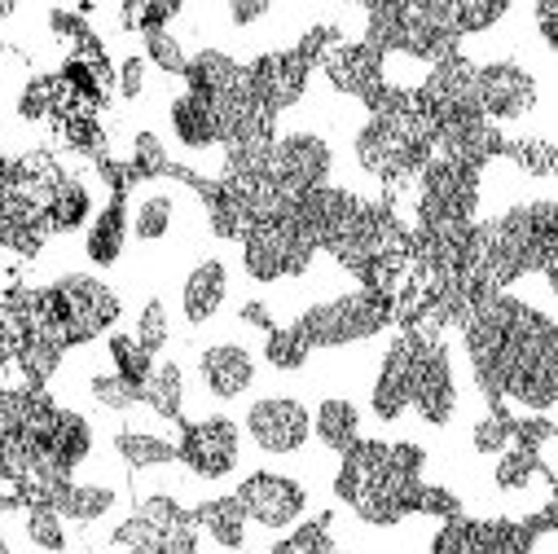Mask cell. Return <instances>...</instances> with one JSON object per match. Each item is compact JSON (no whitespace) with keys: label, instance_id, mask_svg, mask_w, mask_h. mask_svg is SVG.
<instances>
[{"label":"cell","instance_id":"6da1fadb","mask_svg":"<svg viewBox=\"0 0 558 554\" xmlns=\"http://www.w3.org/2000/svg\"><path fill=\"white\" fill-rule=\"evenodd\" d=\"M423 467L427 454L400 441H356L352 449H343V467L335 480V493L365 519V523H400L404 515H413L417 493H423Z\"/></svg>","mask_w":558,"mask_h":554},{"label":"cell","instance_id":"7a4b0ae2","mask_svg":"<svg viewBox=\"0 0 558 554\" xmlns=\"http://www.w3.org/2000/svg\"><path fill=\"white\" fill-rule=\"evenodd\" d=\"M396 317L391 300L378 296V291H352V296H339L330 304H313L295 326L300 335L308 339V348H343V344H361V339H374L378 330H387Z\"/></svg>","mask_w":558,"mask_h":554},{"label":"cell","instance_id":"3957f363","mask_svg":"<svg viewBox=\"0 0 558 554\" xmlns=\"http://www.w3.org/2000/svg\"><path fill=\"white\" fill-rule=\"evenodd\" d=\"M317 255L313 233L287 212L277 220H259L242 233V264L255 282H277V277H300Z\"/></svg>","mask_w":558,"mask_h":554},{"label":"cell","instance_id":"277c9868","mask_svg":"<svg viewBox=\"0 0 558 554\" xmlns=\"http://www.w3.org/2000/svg\"><path fill=\"white\" fill-rule=\"evenodd\" d=\"M49 309L66 344H88L119 322V296L88 273H71L49 287Z\"/></svg>","mask_w":558,"mask_h":554},{"label":"cell","instance_id":"5b68a950","mask_svg":"<svg viewBox=\"0 0 558 554\" xmlns=\"http://www.w3.org/2000/svg\"><path fill=\"white\" fill-rule=\"evenodd\" d=\"M417 335V348H413V378H409V405L417 409V419L432 423V427H445L458 409V387H453V361H449V348L423 330Z\"/></svg>","mask_w":558,"mask_h":554},{"label":"cell","instance_id":"8992f818","mask_svg":"<svg viewBox=\"0 0 558 554\" xmlns=\"http://www.w3.org/2000/svg\"><path fill=\"white\" fill-rule=\"evenodd\" d=\"M282 198L300 203L304 194L322 190L330 177V146L313 132H291V136H277L272 150H268V172H264Z\"/></svg>","mask_w":558,"mask_h":554},{"label":"cell","instance_id":"52a82bcc","mask_svg":"<svg viewBox=\"0 0 558 554\" xmlns=\"http://www.w3.org/2000/svg\"><path fill=\"white\" fill-rule=\"evenodd\" d=\"M238 454H242V432L233 419L216 413V419H203V423H185L181 427V445H177V458L203 475V480H220L238 467Z\"/></svg>","mask_w":558,"mask_h":554},{"label":"cell","instance_id":"ba28073f","mask_svg":"<svg viewBox=\"0 0 558 554\" xmlns=\"http://www.w3.org/2000/svg\"><path fill=\"white\" fill-rule=\"evenodd\" d=\"M246 432L264 454H300L313 436V413L295 396H264L246 413Z\"/></svg>","mask_w":558,"mask_h":554},{"label":"cell","instance_id":"9c48e42d","mask_svg":"<svg viewBox=\"0 0 558 554\" xmlns=\"http://www.w3.org/2000/svg\"><path fill=\"white\" fill-rule=\"evenodd\" d=\"M475 106L488 123L523 119L536 106V80L519 62H488L475 67Z\"/></svg>","mask_w":558,"mask_h":554},{"label":"cell","instance_id":"30bf717a","mask_svg":"<svg viewBox=\"0 0 558 554\" xmlns=\"http://www.w3.org/2000/svg\"><path fill=\"white\" fill-rule=\"evenodd\" d=\"M238 506L246 510V519L264 523V528H291L304 506H308V493L300 480H287V475H272V471H255L238 484Z\"/></svg>","mask_w":558,"mask_h":554},{"label":"cell","instance_id":"8fae6325","mask_svg":"<svg viewBox=\"0 0 558 554\" xmlns=\"http://www.w3.org/2000/svg\"><path fill=\"white\" fill-rule=\"evenodd\" d=\"M308 75L313 67L295 53V49H282V53H264L246 67V80H251V93L272 110V115H282L287 106H295L308 88Z\"/></svg>","mask_w":558,"mask_h":554},{"label":"cell","instance_id":"7c38bea8","mask_svg":"<svg viewBox=\"0 0 558 554\" xmlns=\"http://www.w3.org/2000/svg\"><path fill=\"white\" fill-rule=\"evenodd\" d=\"M417 101L432 110V119H453V115H480L475 106V62H466L462 53L436 62L427 71V84L413 88Z\"/></svg>","mask_w":558,"mask_h":554},{"label":"cell","instance_id":"4fadbf2b","mask_svg":"<svg viewBox=\"0 0 558 554\" xmlns=\"http://www.w3.org/2000/svg\"><path fill=\"white\" fill-rule=\"evenodd\" d=\"M322 71H326V80H330L339 93L361 97V101H365L374 88L387 84V80H383V53L369 49L365 40H339V45L322 58Z\"/></svg>","mask_w":558,"mask_h":554},{"label":"cell","instance_id":"5bb4252c","mask_svg":"<svg viewBox=\"0 0 558 554\" xmlns=\"http://www.w3.org/2000/svg\"><path fill=\"white\" fill-rule=\"evenodd\" d=\"M413 348H417V335H400L383 365H378V378H374V413L383 423H396L400 413L409 409V378H413Z\"/></svg>","mask_w":558,"mask_h":554},{"label":"cell","instance_id":"9a60e30c","mask_svg":"<svg viewBox=\"0 0 558 554\" xmlns=\"http://www.w3.org/2000/svg\"><path fill=\"white\" fill-rule=\"evenodd\" d=\"M423 19L432 27H440L445 36L462 40V36H475V32H488L493 23L506 19V0H423Z\"/></svg>","mask_w":558,"mask_h":554},{"label":"cell","instance_id":"2e32d148","mask_svg":"<svg viewBox=\"0 0 558 554\" xmlns=\"http://www.w3.org/2000/svg\"><path fill=\"white\" fill-rule=\"evenodd\" d=\"M198 374H203V383H207L211 396L233 400V396H242L255 383V357L242 344H216V348L203 352Z\"/></svg>","mask_w":558,"mask_h":554},{"label":"cell","instance_id":"e0dca14e","mask_svg":"<svg viewBox=\"0 0 558 554\" xmlns=\"http://www.w3.org/2000/svg\"><path fill=\"white\" fill-rule=\"evenodd\" d=\"M225 291H229V268L220 260H203L181 287V313L190 326H203L220 313L225 304Z\"/></svg>","mask_w":558,"mask_h":554},{"label":"cell","instance_id":"ac0fdd59","mask_svg":"<svg viewBox=\"0 0 558 554\" xmlns=\"http://www.w3.org/2000/svg\"><path fill=\"white\" fill-rule=\"evenodd\" d=\"M172 128H177V136H181V146H190V150H207V146H216L220 142V115H216V101L211 97H203V93H181L177 101H172Z\"/></svg>","mask_w":558,"mask_h":554},{"label":"cell","instance_id":"d6986e66","mask_svg":"<svg viewBox=\"0 0 558 554\" xmlns=\"http://www.w3.org/2000/svg\"><path fill=\"white\" fill-rule=\"evenodd\" d=\"M88 449H93V427H88V419L58 409L53 432H49V441H45V462L71 475V471L88 458Z\"/></svg>","mask_w":558,"mask_h":554},{"label":"cell","instance_id":"ffe728a7","mask_svg":"<svg viewBox=\"0 0 558 554\" xmlns=\"http://www.w3.org/2000/svg\"><path fill=\"white\" fill-rule=\"evenodd\" d=\"M242 80H246V67H238L220 49H203L185 62V84H190V93H203V97H220V93L238 88Z\"/></svg>","mask_w":558,"mask_h":554},{"label":"cell","instance_id":"44dd1931","mask_svg":"<svg viewBox=\"0 0 558 554\" xmlns=\"http://www.w3.org/2000/svg\"><path fill=\"white\" fill-rule=\"evenodd\" d=\"M313 432L322 436L326 449L343 454V449H352V445L361 441V409H356L352 400H343V396H330V400H322V409H317Z\"/></svg>","mask_w":558,"mask_h":554},{"label":"cell","instance_id":"7402d4cb","mask_svg":"<svg viewBox=\"0 0 558 554\" xmlns=\"http://www.w3.org/2000/svg\"><path fill=\"white\" fill-rule=\"evenodd\" d=\"M190 519H194L198 528H207L211 541L225 545V550H242V545H246V510L238 506V497L203 502L198 510H190Z\"/></svg>","mask_w":558,"mask_h":554},{"label":"cell","instance_id":"603a6c76","mask_svg":"<svg viewBox=\"0 0 558 554\" xmlns=\"http://www.w3.org/2000/svg\"><path fill=\"white\" fill-rule=\"evenodd\" d=\"M142 400L159 413V419L181 423V400H185V374H181V365H177V361L155 365V374H150L146 387H142Z\"/></svg>","mask_w":558,"mask_h":554},{"label":"cell","instance_id":"cb8c5ba5","mask_svg":"<svg viewBox=\"0 0 558 554\" xmlns=\"http://www.w3.org/2000/svg\"><path fill=\"white\" fill-rule=\"evenodd\" d=\"M123 233H128L123 198H110V207L93 220V233H88V260H93V264H114L119 251H123Z\"/></svg>","mask_w":558,"mask_h":554},{"label":"cell","instance_id":"d4e9b609","mask_svg":"<svg viewBox=\"0 0 558 554\" xmlns=\"http://www.w3.org/2000/svg\"><path fill=\"white\" fill-rule=\"evenodd\" d=\"M110 506H114V489H106V484H66L53 502V510L62 519H80V523L110 515Z\"/></svg>","mask_w":558,"mask_h":554},{"label":"cell","instance_id":"484cf974","mask_svg":"<svg viewBox=\"0 0 558 554\" xmlns=\"http://www.w3.org/2000/svg\"><path fill=\"white\" fill-rule=\"evenodd\" d=\"M88 212H93V198H88V190H84L80 181L62 177V181H58V190L49 194V207H45V225H49V229H75V225H84V220H88Z\"/></svg>","mask_w":558,"mask_h":554},{"label":"cell","instance_id":"4316f807","mask_svg":"<svg viewBox=\"0 0 558 554\" xmlns=\"http://www.w3.org/2000/svg\"><path fill=\"white\" fill-rule=\"evenodd\" d=\"M114 449H119V458L128 462V467H168V462H177V445L172 441H163V436H146V432H119L114 436Z\"/></svg>","mask_w":558,"mask_h":554},{"label":"cell","instance_id":"83f0119b","mask_svg":"<svg viewBox=\"0 0 558 554\" xmlns=\"http://www.w3.org/2000/svg\"><path fill=\"white\" fill-rule=\"evenodd\" d=\"M62 352H66V344L58 339V335H45V330H32L27 335V344L19 348V365H23V374L40 387L53 370H58V361H62Z\"/></svg>","mask_w":558,"mask_h":554},{"label":"cell","instance_id":"f1b7e54d","mask_svg":"<svg viewBox=\"0 0 558 554\" xmlns=\"http://www.w3.org/2000/svg\"><path fill=\"white\" fill-rule=\"evenodd\" d=\"M110 361H114V374L132 387H146V378L155 374V357L132 335H110Z\"/></svg>","mask_w":558,"mask_h":554},{"label":"cell","instance_id":"f546056e","mask_svg":"<svg viewBox=\"0 0 558 554\" xmlns=\"http://www.w3.org/2000/svg\"><path fill=\"white\" fill-rule=\"evenodd\" d=\"M532 475H545V480H549V467L541 462V454L519 449V445H510L506 454H497V489H506V493L527 489Z\"/></svg>","mask_w":558,"mask_h":554},{"label":"cell","instance_id":"4dcf8cb0","mask_svg":"<svg viewBox=\"0 0 558 554\" xmlns=\"http://www.w3.org/2000/svg\"><path fill=\"white\" fill-rule=\"evenodd\" d=\"M264 357H268L272 370H300L313 357V348L300 335V326H272L268 330V344H264Z\"/></svg>","mask_w":558,"mask_h":554},{"label":"cell","instance_id":"1f68e13d","mask_svg":"<svg viewBox=\"0 0 558 554\" xmlns=\"http://www.w3.org/2000/svg\"><path fill=\"white\" fill-rule=\"evenodd\" d=\"M132 177L136 181H150V177H168L172 172V159L163 150V142L155 132H136V142H132Z\"/></svg>","mask_w":558,"mask_h":554},{"label":"cell","instance_id":"d6a6232c","mask_svg":"<svg viewBox=\"0 0 558 554\" xmlns=\"http://www.w3.org/2000/svg\"><path fill=\"white\" fill-rule=\"evenodd\" d=\"M132 229H136V238H142V242H159L172 229V198L168 194L142 198V203H136V212H132Z\"/></svg>","mask_w":558,"mask_h":554},{"label":"cell","instance_id":"836d02e7","mask_svg":"<svg viewBox=\"0 0 558 554\" xmlns=\"http://www.w3.org/2000/svg\"><path fill=\"white\" fill-rule=\"evenodd\" d=\"M510 441H514V413H506V409H488L471 432V445L480 454H506Z\"/></svg>","mask_w":558,"mask_h":554},{"label":"cell","instance_id":"e575fe53","mask_svg":"<svg viewBox=\"0 0 558 554\" xmlns=\"http://www.w3.org/2000/svg\"><path fill=\"white\" fill-rule=\"evenodd\" d=\"M432 554H484V545H480V523L475 519H449L440 532H436V541H432Z\"/></svg>","mask_w":558,"mask_h":554},{"label":"cell","instance_id":"d590c367","mask_svg":"<svg viewBox=\"0 0 558 554\" xmlns=\"http://www.w3.org/2000/svg\"><path fill=\"white\" fill-rule=\"evenodd\" d=\"M88 392H93V400H97L101 409H114V413H123V409H132V405H142V387L123 383L119 374H93Z\"/></svg>","mask_w":558,"mask_h":554},{"label":"cell","instance_id":"8d00e7d4","mask_svg":"<svg viewBox=\"0 0 558 554\" xmlns=\"http://www.w3.org/2000/svg\"><path fill=\"white\" fill-rule=\"evenodd\" d=\"M282 550H287V554H339V550H335V537H330V515L300 523L295 537L282 541Z\"/></svg>","mask_w":558,"mask_h":554},{"label":"cell","instance_id":"74e56055","mask_svg":"<svg viewBox=\"0 0 558 554\" xmlns=\"http://www.w3.org/2000/svg\"><path fill=\"white\" fill-rule=\"evenodd\" d=\"M146 36V58L159 67V71H168V75H185V62H190V53L181 49V40L163 27V32H142Z\"/></svg>","mask_w":558,"mask_h":554},{"label":"cell","instance_id":"f35d334b","mask_svg":"<svg viewBox=\"0 0 558 554\" xmlns=\"http://www.w3.org/2000/svg\"><path fill=\"white\" fill-rule=\"evenodd\" d=\"M27 537H32L40 550H53V554H62V550H66L62 515H58L53 506H32V510H27Z\"/></svg>","mask_w":558,"mask_h":554},{"label":"cell","instance_id":"ab89813d","mask_svg":"<svg viewBox=\"0 0 558 554\" xmlns=\"http://www.w3.org/2000/svg\"><path fill=\"white\" fill-rule=\"evenodd\" d=\"M168 335H172V330H168V309H163V300H150V304L142 309V317H136V335H132V339L155 357V352L168 348Z\"/></svg>","mask_w":558,"mask_h":554},{"label":"cell","instance_id":"60d3db41","mask_svg":"<svg viewBox=\"0 0 558 554\" xmlns=\"http://www.w3.org/2000/svg\"><path fill=\"white\" fill-rule=\"evenodd\" d=\"M506 155L532 177H549L554 172V146L549 142H532V136H523V142H506Z\"/></svg>","mask_w":558,"mask_h":554},{"label":"cell","instance_id":"b9f144b4","mask_svg":"<svg viewBox=\"0 0 558 554\" xmlns=\"http://www.w3.org/2000/svg\"><path fill=\"white\" fill-rule=\"evenodd\" d=\"M136 515H142V519H150L159 532H168V528H181V523H194V519H190V510H181V502H177V497H168V493H155V497H146L142 506H136Z\"/></svg>","mask_w":558,"mask_h":554},{"label":"cell","instance_id":"7bdbcfd3","mask_svg":"<svg viewBox=\"0 0 558 554\" xmlns=\"http://www.w3.org/2000/svg\"><path fill=\"white\" fill-rule=\"evenodd\" d=\"M417 515H436V519H462V497L458 493H449V489H440V484H423V493H417V506H413Z\"/></svg>","mask_w":558,"mask_h":554},{"label":"cell","instance_id":"ee69618b","mask_svg":"<svg viewBox=\"0 0 558 554\" xmlns=\"http://www.w3.org/2000/svg\"><path fill=\"white\" fill-rule=\"evenodd\" d=\"M549 441H554V419H549V413H527V419H514V441L510 445L541 454V445H549Z\"/></svg>","mask_w":558,"mask_h":554},{"label":"cell","instance_id":"f6af8a7d","mask_svg":"<svg viewBox=\"0 0 558 554\" xmlns=\"http://www.w3.org/2000/svg\"><path fill=\"white\" fill-rule=\"evenodd\" d=\"M335 45H339V27H335V23H322V27H308V36L300 40L295 53H300L308 67H322V58H326Z\"/></svg>","mask_w":558,"mask_h":554},{"label":"cell","instance_id":"bcb514c9","mask_svg":"<svg viewBox=\"0 0 558 554\" xmlns=\"http://www.w3.org/2000/svg\"><path fill=\"white\" fill-rule=\"evenodd\" d=\"M159 537H163V532H159V528H155L150 519H142V515L123 519V523H119V528L110 532V541H114V545H128V550H132V545H155Z\"/></svg>","mask_w":558,"mask_h":554},{"label":"cell","instance_id":"7dc6e473","mask_svg":"<svg viewBox=\"0 0 558 554\" xmlns=\"http://www.w3.org/2000/svg\"><path fill=\"white\" fill-rule=\"evenodd\" d=\"M119 93L128 97V101H136L146 93V58H128L123 67H119Z\"/></svg>","mask_w":558,"mask_h":554},{"label":"cell","instance_id":"c3c4849f","mask_svg":"<svg viewBox=\"0 0 558 554\" xmlns=\"http://www.w3.org/2000/svg\"><path fill=\"white\" fill-rule=\"evenodd\" d=\"M159 554H198V537H194V523L168 528V532L159 537Z\"/></svg>","mask_w":558,"mask_h":554},{"label":"cell","instance_id":"681fc988","mask_svg":"<svg viewBox=\"0 0 558 554\" xmlns=\"http://www.w3.org/2000/svg\"><path fill=\"white\" fill-rule=\"evenodd\" d=\"M264 14H268V0H233V5H229V19H233V27H246V23L264 19Z\"/></svg>","mask_w":558,"mask_h":554},{"label":"cell","instance_id":"f907efd6","mask_svg":"<svg viewBox=\"0 0 558 554\" xmlns=\"http://www.w3.org/2000/svg\"><path fill=\"white\" fill-rule=\"evenodd\" d=\"M536 23H541V40L554 45L558 40V0H541V5H536Z\"/></svg>","mask_w":558,"mask_h":554},{"label":"cell","instance_id":"816d5d0a","mask_svg":"<svg viewBox=\"0 0 558 554\" xmlns=\"http://www.w3.org/2000/svg\"><path fill=\"white\" fill-rule=\"evenodd\" d=\"M238 317H242V326H255V330H272V317H268V309L259 304V300H246L242 309H238Z\"/></svg>","mask_w":558,"mask_h":554},{"label":"cell","instance_id":"f5cc1de1","mask_svg":"<svg viewBox=\"0 0 558 554\" xmlns=\"http://www.w3.org/2000/svg\"><path fill=\"white\" fill-rule=\"evenodd\" d=\"M128 554H159V541H155V545H132Z\"/></svg>","mask_w":558,"mask_h":554},{"label":"cell","instance_id":"db71d44e","mask_svg":"<svg viewBox=\"0 0 558 554\" xmlns=\"http://www.w3.org/2000/svg\"><path fill=\"white\" fill-rule=\"evenodd\" d=\"M272 554H287V550H282V545H272Z\"/></svg>","mask_w":558,"mask_h":554}]
</instances>
